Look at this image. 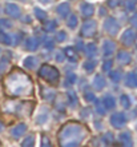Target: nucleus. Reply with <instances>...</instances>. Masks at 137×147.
Here are the masks:
<instances>
[{"label":"nucleus","mask_w":137,"mask_h":147,"mask_svg":"<svg viewBox=\"0 0 137 147\" xmlns=\"http://www.w3.org/2000/svg\"><path fill=\"white\" fill-rule=\"evenodd\" d=\"M35 13H36V16H37L39 19L40 20H45V18H47V15H45V12H43L41 9H36V11H35Z\"/></svg>","instance_id":"obj_10"},{"label":"nucleus","mask_w":137,"mask_h":147,"mask_svg":"<svg viewBox=\"0 0 137 147\" xmlns=\"http://www.w3.org/2000/svg\"><path fill=\"white\" fill-rule=\"evenodd\" d=\"M36 44H37V42L35 39H29V43H27V47L31 48V50H33L35 47H36Z\"/></svg>","instance_id":"obj_12"},{"label":"nucleus","mask_w":137,"mask_h":147,"mask_svg":"<svg viewBox=\"0 0 137 147\" xmlns=\"http://www.w3.org/2000/svg\"><path fill=\"white\" fill-rule=\"evenodd\" d=\"M55 26H56V24H55L53 22H51V23H48V24L45 26V28H47V30H53Z\"/></svg>","instance_id":"obj_16"},{"label":"nucleus","mask_w":137,"mask_h":147,"mask_svg":"<svg viewBox=\"0 0 137 147\" xmlns=\"http://www.w3.org/2000/svg\"><path fill=\"white\" fill-rule=\"evenodd\" d=\"M0 40H1V43H5V44H9V43H11V38L3 31H0Z\"/></svg>","instance_id":"obj_8"},{"label":"nucleus","mask_w":137,"mask_h":147,"mask_svg":"<svg viewBox=\"0 0 137 147\" xmlns=\"http://www.w3.org/2000/svg\"><path fill=\"white\" fill-rule=\"evenodd\" d=\"M133 40H134V32L132 30H128L122 36V42H125V44H130Z\"/></svg>","instance_id":"obj_5"},{"label":"nucleus","mask_w":137,"mask_h":147,"mask_svg":"<svg viewBox=\"0 0 137 147\" xmlns=\"http://www.w3.org/2000/svg\"><path fill=\"white\" fill-rule=\"evenodd\" d=\"M81 13H83V16H87V18L91 16L93 13V7L91 4H87V3L81 4Z\"/></svg>","instance_id":"obj_4"},{"label":"nucleus","mask_w":137,"mask_h":147,"mask_svg":"<svg viewBox=\"0 0 137 147\" xmlns=\"http://www.w3.org/2000/svg\"><path fill=\"white\" fill-rule=\"evenodd\" d=\"M0 26H5V27H11L12 24L11 23H8V22H4V19L0 20Z\"/></svg>","instance_id":"obj_17"},{"label":"nucleus","mask_w":137,"mask_h":147,"mask_svg":"<svg viewBox=\"0 0 137 147\" xmlns=\"http://www.w3.org/2000/svg\"><path fill=\"white\" fill-rule=\"evenodd\" d=\"M118 3H120V0H109V5L110 7H116V5H118Z\"/></svg>","instance_id":"obj_15"},{"label":"nucleus","mask_w":137,"mask_h":147,"mask_svg":"<svg viewBox=\"0 0 137 147\" xmlns=\"http://www.w3.org/2000/svg\"><path fill=\"white\" fill-rule=\"evenodd\" d=\"M41 1H44V3H48V0H41Z\"/></svg>","instance_id":"obj_21"},{"label":"nucleus","mask_w":137,"mask_h":147,"mask_svg":"<svg viewBox=\"0 0 137 147\" xmlns=\"http://www.w3.org/2000/svg\"><path fill=\"white\" fill-rule=\"evenodd\" d=\"M95 30H96V23L92 22V20H88L85 22L83 26V35L84 36H91L95 34Z\"/></svg>","instance_id":"obj_1"},{"label":"nucleus","mask_w":137,"mask_h":147,"mask_svg":"<svg viewBox=\"0 0 137 147\" xmlns=\"http://www.w3.org/2000/svg\"><path fill=\"white\" fill-rule=\"evenodd\" d=\"M57 38H59V40H64V39H65V34H64V32H60Z\"/></svg>","instance_id":"obj_19"},{"label":"nucleus","mask_w":137,"mask_h":147,"mask_svg":"<svg viewBox=\"0 0 137 147\" xmlns=\"http://www.w3.org/2000/svg\"><path fill=\"white\" fill-rule=\"evenodd\" d=\"M59 13H60V16H67L68 15V12H69V5L68 3H63L59 5Z\"/></svg>","instance_id":"obj_6"},{"label":"nucleus","mask_w":137,"mask_h":147,"mask_svg":"<svg viewBox=\"0 0 137 147\" xmlns=\"http://www.w3.org/2000/svg\"><path fill=\"white\" fill-rule=\"evenodd\" d=\"M132 23H133V26L137 28V13L133 16V18H132Z\"/></svg>","instance_id":"obj_18"},{"label":"nucleus","mask_w":137,"mask_h":147,"mask_svg":"<svg viewBox=\"0 0 137 147\" xmlns=\"http://www.w3.org/2000/svg\"><path fill=\"white\" fill-rule=\"evenodd\" d=\"M5 12H7L9 16H12V18H17V16L20 15L19 7L15 5V4H7V7H5Z\"/></svg>","instance_id":"obj_3"},{"label":"nucleus","mask_w":137,"mask_h":147,"mask_svg":"<svg viewBox=\"0 0 137 147\" xmlns=\"http://www.w3.org/2000/svg\"><path fill=\"white\" fill-rule=\"evenodd\" d=\"M35 62H36V59H35V58H29V59H27V60H25V64H27V66H29V67H33L35 66Z\"/></svg>","instance_id":"obj_13"},{"label":"nucleus","mask_w":137,"mask_h":147,"mask_svg":"<svg viewBox=\"0 0 137 147\" xmlns=\"http://www.w3.org/2000/svg\"><path fill=\"white\" fill-rule=\"evenodd\" d=\"M4 68H5V63H4V62H0V72H1Z\"/></svg>","instance_id":"obj_20"},{"label":"nucleus","mask_w":137,"mask_h":147,"mask_svg":"<svg viewBox=\"0 0 137 147\" xmlns=\"http://www.w3.org/2000/svg\"><path fill=\"white\" fill-rule=\"evenodd\" d=\"M69 27H72V28H75L76 27V24H77V18L75 15H72V18L69 19Z\"/></svg>","instance_id":"obj_11"},{"label":"nucleus","mask_w":137,"mask_h":147,"mask_svg":"<svg viewBox=\"0 0 137 147\" xmlns=\"http://www.w3.org/2000/svg\"><path fill=\"white\" fill-rule=\"evenodd\" d=\"M105 30H107L109 34H116L118 30V24L114 22L113 19H108L105 22Z\"/></svg>","instance_id":"obj_2"},{"label":"nucleus","mask_w":137,"mask_h":147,"mask_svg":"<svg viewBox=\"0 0 137 147\" xmlns=\"http://www.w3.org/2000/svg\"><path fill=\"white\" fill-rule=\"evenodd\" d=\"M104 100L107 102L108 107H112V105H114V100H113V99H112V98H110V96H107V98H105V99H104Z\"/></svg>","instance_id":"obj_14"},{"label":"nucleus","mask_w":137,"mask_h":147,"mask_svg":"<svg viewBox=\"0 0 137 147\" xmlns=\"http://www.w3.org/2000/svg\"><path fill=\"white\" fill-rule=\"evenodd\" d=\"M114 50V46H113V43H110V42H105V44H104V52H105V55H109L112 54Z\"/></svg>","instance_id":"obj_7"},{"label":"nucleus","mask_w":137,"mask_h":147,"mask_svg":"<svg viewBox=\"0 0 137 147\" xmlns=\"http://www.w3.org/2000/svg\"><path fill=\"white\" fill-rule=\"evenodd\" d=\"M118 59L124 63H128L130 60V56H129V54H126V52H121V54L118 55Z\"/></svg>","instance_id":"obj_9"}]
</instances>
